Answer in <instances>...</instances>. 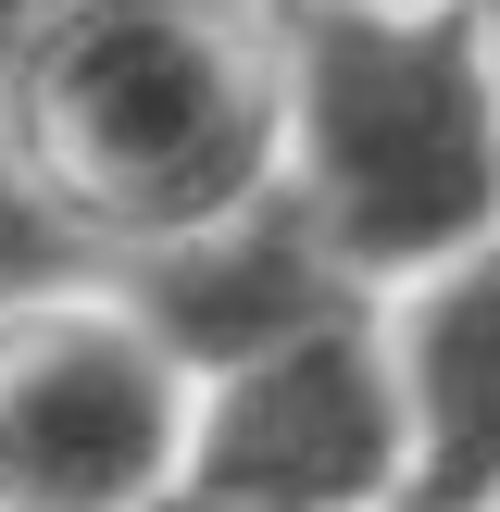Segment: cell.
Returning a JSON list of instances; mask_svg holds the SVG:
<instances>
[{
    "label": "cell",
    "mask_w": 500,
    "mask_h": 512,
    "mask_svg": "<svg viewBox=\"0 0 500 512\" xmlns=\"http://www.w3.org/2000/svg\"><path fill=\"white\" fill-rule=\"evenodd\" d=\"M275 188V38L238 0H63L0 63V225L138 250Z\"/></svg>",
    "instance_id": "obj_1"
},
{
    "label": "cell",
    "mask_w": 500,
    "mask_h": 512,
    "mask_svg": "<svg viewBox=\"0 0 500 512\" xmlns=\"http://www.w3.org/2000/svg\"><path fill=\"white\" fill-rule=\"evenodd\" d=\"M275 188L363 288L500 238V75L450 0H288L275 25Z\"/></svg>",
    "instance_id": "obj_2"
},
{
    "label": "cell",
    "mask_w": 500,
    "mask_h": 512,
    "mask_svg": "<svg viewBox=\"0 0 500 512\" xmlns=\"http://www.w3.org/2000/svg\"><path fill=\"white\" fill-rule=\"evenodd\" d=\"M188 363L125 300L38 313L0 350V512H138L188 475Z\"/></svg>",
    "instance_id": "obj_3"
},
{
    "label": "cell",
    "mask_w": 500,
    "mask_h": 512,
    "mask_svg": "<svg viewBox=\"0 0 500 512\" xmlns=\"http://www.w3.org/2000/svg\"><path fill=\"white\" fill-rule=\"evenodd\" d=\"M188 475L238 488L250 512H400L413 488V413H400L388 325L338 313L263 363L213 375L188 413Z\"/></svg>",
    "instance_id": "obj_4"
},
{
    "label": "cell",
    "mask_w": 500,
    "mask_h": 512,
    "mask_svg": "<svg viewBox=\"0 0 500 512\" xmlns=\"http://www.w3.org/2000/svg\"><path fill=\"white\" fill-rule=\"evenodd\" d=\"M125 313L188 363V388H213V375H238V363H263V350L313 338V325L363 313V275L313 238V213H300L288 188H263V200H238V213L188 225V238L138 250V263H125Z\"/></svg>",
    "instance_id": "obj_5"
},
{
    "label": "cell",
    "mask_w": 500,
    "mask_h": 512,
    "mask_svg": "<svg viewBox=\"0 0 500 512\" xmlns=\"http://www.w3.org/2000/svg\"><path fill=\"white\" fill-rule=\"evenodd\" d=\"M388 363H400V413H413L400 512H500V238L413 275Z\"/></svg>",
    "instance_id": "obj_6"
},
{
    "label": "cell",
    "mask_w": 500,
    "mask_h": 512,
    "mask_svg": "<svg viewBox=\"0 0 500 512\" xmlns=\"http://www.w3.org/2000/svg\"><path fill=\"white\" fill-rule=\"evenodd\" d=\"M138 512H250L238 488H213V475H175V488H150Z\"/></svg>",
    "instance_id": "obj_7"
},
{
    "label": "cell",
    "mask_w": 500,
    "mask_h": 512,
    "mask_svg": "<svg viewBox=\"0 0 500 512\" xmlns=\"http://www.w3.org/2000/svg\"><path fill=\"white\" fill-rule=\"evenodd\" d=\"M38 13H63V0H0V63H13V38H25Z\"/></svg>",
    "instance_id": "obj_8"
},
{
    "label": "cell",
    "mask_w": 500,
    "mask_h": 512,
    "mask_svg": "<svg viewBox=\"0 0 500 512\" xmlns=\"http://www.w3.org/2000/svg\"><path fill=\"white\" fill-rule=\"evenodd\" d=\"M450 13H475V25H500V0H450Z\"/></svg>",
    "instance_id": "obj_9"
}]
</instances>
